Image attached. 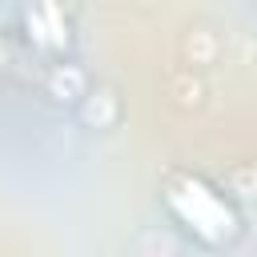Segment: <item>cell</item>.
<instances>
[{
    "mask_svg": "<svg viewBox=\"0 0 257 257\" xmlns=\"http://www.w3.org/2000/svg\"><path fill=\"white\" fill-rule=\"evenodd\" d=\"M161 209L169 221L205 249H229L245 233V217L237 201L201 173H173L161 185Z\"/></svg>",
    "mask_w": 257,
    "mask_h": 257,
    "instance_id": "1",
    "label": "cell"
},
{
    "mask_svg": "<svg viewBox=\"0 0 257 257\" xmlns=\"http://www.w3.org/2000/svg\"><path fill=\"white\" fill-rule=\"evenodd\" d=\"M24 32L28 40L48 52V56H60L72 40V28H68V12L60 0H28L24 4Z\"/></svg>",
    "mask_w": 257,
    "mask_h": 257,
    "instance_id": "2",
    "label": "cell"
}]
</instances>
